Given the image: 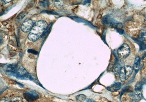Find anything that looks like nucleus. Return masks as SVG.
<instances>
[{"label":"nucleus","instance_id":"nucleus-16","mask_svg":"<svg viewBox=\"0 0 146 102\" xmlns=\"http://www.w3.org/2000/svg\"><path fill=\"white\" fill-rule=\"evenodd\" d=\"M28 13L26 12H22L18 15L16 18L18 20H21L25 17L26 15Z\"/></svg>","mask_w":146,"mask_h":102},{"label":"nucleus","instance_id":"nucleus-4","mask_svg":"<svg viewBox=\"0 0 146 102\" xmlns=\"http://www.w3.org/2000/svg\"><path fill=\"white\" fill-rule=\"evenodd\" d=\"M130 52L129 46L126 43H124L118 49L117 53L120 58L125 59L129 55Z\"/></svg>","mask_w":146,"mask_h":102},{"label":"nucleus","instance_id":"nucleus-14","mask_svg":"<svg viewBox=\"0 0 146 102\" xmlns=\"http://www.w3.org/2000/svg\"><path fill=\"white\" fill-rule=\"evenodd\" d=\"M76 99L77 100L80 102H83L86 99V96L84 94H79L76 96Z\"/></svg>","mask_w":146,"mask_h":102},{"label":"nucleus","instance_id":"nucleus-18","mask_svg":"<svg viewBox=\"0 0 146 102\" xmlns=\"http://www.w3.org/2000/svg\"><path fill=\"white\" fill-rule=\"evenodd\" d=\"M28 53H31L32 54H33L35 55L37 54H38V52H37L36 51L32 49H29L28 50Z\"/></svg>","mask_w":146,"mask_h":102},{"label":"nucleus","instance_id":"nucleus-8","mask_svg":"<svg viewBox=\"0 0 146 102\" xmlns=\"http://www.w3.org/2000/svg\"><path fill=\"white\" fill-rule=\"evenodd\" d=\"M129 95L133 100H140L143 98V94L141 91H135L130 94Z\"/></svg>","mask_w":146,"mask_h":102},{"label":"nucleus","instance_id":"nucleus-6","mask_svg":"<svg viewBox=\"0 0 146 102\" xmlns=\"http://www.w3.org/2000/svg\"><path fill=\"white\" fill-rule=\"evenodd\" d=\"M24 96L25 99L29 102L34 101L39 97V95L37 93L32 91L25 93Z\"/></svg>","mask_w":146,"mask_h":102},{"label":"nucleus","instance_id":"nucleus-7","mask_svg":"<svg viewBox=\"0 0 146 102\" xmlns=\"http://www.w3.org/2000/svg\"><path fill=\"white\" fill-rule=\"evenodd\" d=\"M18 68V65L17 64H11L7 66L6 72L14 76Z\"/></svg>","mask_w":146,"mask_h":102},{"label":"nucleus","instance_id":"nucleus-11","mask_svg":"<svg viewBox=\"0 0 146 102\" xmlns=\"http://www.w3.org/2000/svg\"><path fill=\"white\" fill-rule=\"evenodd\" d=\"M146 82V81L145 79H143L141 81L137 82L135 87V91H141L143 88V85L145 84Z\"/></svg>","mask_w":146,"mask_h":102},{"label":"nucleus","instance_id":"nucleus-20","mask_svg":"<svg viewBox=\"0 0 146 102\" xmlns=\"http://www.w3.org/2000/svg\"><path fill=\"white\" fill-rule=\"evenodd\" d=\"M11 1H2V2L4 4H7V3H9L10 2H11Z\"/></svg>","mask_w":146,"mask_h":102},{"label":"nucleus","instance_id":"nucleus-10","mask_svg":"<svg viewBox=\"0 0 146 102\" xmlns=\"http://www.w3.org/2000/svg\"><path fill=\"white\" fill-rule=\"evenodd\" d=\"M139 38L142 41H146V27L143 28L139 32Z\"/></svg>","mask_w":146,"mask_h":102},{"label":"nucleus","instance_id":"nucleus-21","mask_svg":"<svg viewBox=\"0 0 146 102\" xmlns=\"http://www.w3.org/2000/svg\"><path fill=\"white\" fill-rule=\"evenodd\" d=\"M87 102H95L93 100V99H88V100H87Z\"/></svg>","mask_w":146,"mask_h":102},{"label":"nucleus","instance_id":"nucleus-19","mask_svg":"<svg viewBox=\"0 0 146 102\" xmlns=\"http://www.w3.org/2000/svg\"><path fill=\"white\" fill-rule=\"evenodd\" d=\"M1 102H9L8 99H6V98H5V99H1Z\"/></svg>","mask_w":146,"mask_h":102},{"label":"nucleus","instance_id":"nucleus-9","mask_svg":"<svg viewBox=\"0 0 146 102\" xmlns=\"http://www.w3.org/2000/svg\"><path fill=\"white\" fill-rule=\"evenodd\" d=\"M121 82H116L108 87L107 88V89L109 91L116 92L120 90L121 88Z\"/></svg>","mask_w":146,"mask_h":102},{"label":"nucleus","instance_id":"nucleus-13","mask_svg":"<svg viewBox=\"0 0 146 102\" xmlns=\"http://www.w3.org/2000/svg\"><path fill=\"white\" fill-rule=\"evenodd\" d=\"M54 5L58 8H62L64 7V3L63 1H52Z\"/></svg>","mask_w":146,"mask_h":102},{"label":"nucleus","instance_id":"nucleus-22","mask_svg":"<svg viewBox=\"0 0 146 102\" xmlns=\"http://www.w3.org/2000/svg\"><path fill=\"white\" fill-rule=\"evenodd\" d=\"M131 102H139L138 101L135 100H133Z\"/></svg>","mask_w":146,"mask_h":102},{"label":"nucleus","instance_id":"nucleus-17","mask_svg":"<svg viewBox=\"0 0 146 102\" xmlns=\"http://www.w3.org/2000/svg\"><path fill=\"white\" fill-rule=\"evenodd\" d=\"M10 102H23L22 99L19 97H14L11 99Z\"/></svg>","mask_w":146,"mask_h":102},{"label":"nucleus","instance_id":"nucleus-3","mask_svg":"<svg viewBox=\"0 0 146 102\" xmlns=\"http://www.w3.org/2000/svg\"><path fill=\"white\" fill-rule=\"evenodd\" d=\"M17 78L21 80H33L31 75L27 72L22 66H20L18 68L14 75Z\"/></svg>","mask_w":146,"mask_h":102},{"label":"nucleus","instance_id":"nucleus-1","mask_svg":"<svg viewBox=\"0 0 146 102\" xmlns=\"http://www.w3.org/2000/svg\"><path fill=\"white\" fill-rule=\"evenodd\" d=\"M48 26L47 23L44 20H40L35 23L28 35L29 40L36 41L40 37Z\"/></svg>","mask_w":146,"mask_h":102},{"label":"nucleus","instance_id":"nucleus-15","mask_svg":"<svg viewBox=\"0 0 146 102\" xmlns=\"http://www.w3.org/2000/svg\"><path fill=\"white\" fill-rule=\"evenodd\" d=\"M39 5L41 7H47L50 5V3L48 1H41L39 2Z\"/></svg>","mask_w":146,"mask_h":102},{"label":"nucleus","instance_id":"nucleus-5","mask_svg":"<svg viewBox=\"0 0 146 102\" xmlns=\"http://www.w3.org/2000/svg\"><path fill=\"white\" fill-rule=\"evenodd\" d=\"M35 24V22L31 19L29 18L26 19L23 23L21 26L22 31L25 33H28L30 31Z\"/></svg>","mask_w":146,"mask_h":102},{"label":"nucleus","instance_id":"nucleus-2","mask_svg":"<svg viewBox=\"0 0 146 102\" xmlns=\"http://www.w3.org/2000/svg\"><path fill=\"white\" fill-rule=\"evenodd\" d=\"M133 68L131 66L126 65L120 69L119 77L122 82L126 81L133 72Z\"/></svg>","mask_w":146,"mask_h":102},{"label":"nucleus","instance_id":"nucleus-12","mask_svg":"<svg viewBox=\"0 0 146 102\" xmlns=\"http://www.w3.org/2000/svg\"><path fill=\"white\" fill-rule=\"evenodd\" d=\"M140 64V58L139 56H137L135 58V61H134V66H133V69L135 70V71L137 70L139 68V66Z\"/></svg>","mask_w":146,"mask_h":102}]
</instances>
